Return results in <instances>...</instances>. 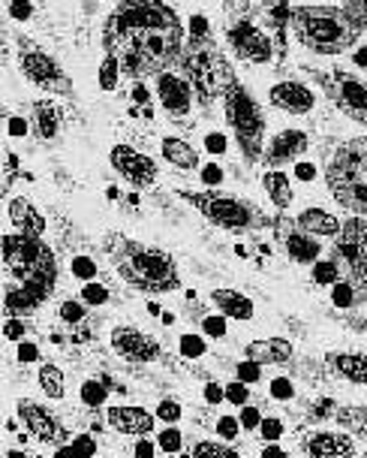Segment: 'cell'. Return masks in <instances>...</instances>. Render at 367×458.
<instances>
[{"label": "cell", "instance_id": "cell-1", "mask_svg": "<svg viewBox=\"0 0 367 458\" xmlns=\"http://www.w3.org/2000/svg\"><path fill=\"white\" fill-rule=\"evenodd\" d=\"M103 48L121 64L124 76H154L181 55V19L166 0H121L105 19Z\"/></svg>", "mask_w": 367, "mask_h": 458}, {"label": "cell", "instance_id": "cell-2", "mask_svg": "<svg viewBox=\"0 0 367 458\" xmlns=\"http://www.w3.org/2000/svg\"><path fill=\"white\" fill-rule=\"evenodd\" d=\"M4 266L6 317H28L52 299L54 284H58V259H54L52 248L43 242V235H4Z\"/></svg>", "mask_w": 367, "mask_h": 458}, {"label": "cell", "instance_id": "cell-3", "mask_svg": "<svg viewBox=\"0 0 367 458\" xmlns=\"http://www.w3.org/2000/svg\"><path fill=\"white\" fill-rule=\"evenodd\" d=\"M105 253H109L112 263H115V272L124 277L129 286H136L138 293L163 296V293H175L178 286H181L178 266L166 250L133 242V239H127V235H109V239H105Z\"/></svg>", "mask_w": 367, "mask_h": 458}, {"label": "cell", "instance_id": "cell-4", "mask_svg": "<svg viewBox=\"0 0 367 458\" xmlns=\"http://www.w3.org/2000/svg\"><path fill=\"white\" fill-rule=\"evenodd\" d=\"M289 24L298 43L316 55H344L362 37L353 15L338 6H296L289 10Z\"/></svg>", "mask_w": 367, "mask_h": 458}, {"label": "cell", "instance_id": "cell-5", "mask_svg": "<svg viewBox=\"0 0 367 458\" xmlns=\"http://www.w3.org/2000/svg\"><path fill=\"white\" fill-rule=\"evenodd\" d=\"M325 184L340 208L367 215V136L338 145L325 166Z\"/></svg>", "mask_w": 367, "mask_h": 458}, {"label": "cell", "instance_id": "cell-6", "mask_svg": "<svg viewBox=\"0 0 367 458\" xmlns=\"http://www.w3.org/2000/svg\"><path fill=\"white\" fill-rule=\"evenodd\" d=\"M184 202L199 211L208 224L220 229H229V233H250V229L265 226L268 220L253 202L241 199V196L223 193V191H178Z\"/></svg>", "mask_w": 367, "mask_h": 458}, {"label": "cell", "instance_id": "cell-7", "mask_svg": "<svg viewBox=\"0 0 367 458\" xmlns=\"http://www.w3.org/2000/svg\"><path fill=\"white\" fill-rule=\"evenodd\" d=\"M181 67L187 81L193 85L196 97L202 103H211L214 97H223L226 88L235 81L232 67L226 64V57L217 52V46L211 39H193L190 46L184 48Z\"/></svg>", "mask_w": 367, "mask_h": 458}, {"label": "cell", "instance_id": "cell-8", "mask_svg": "<svg viewBox=\"0 0 367 458\" xmlns=\"http://www.w3.org/2000/svg\"><path fill=\"white\" fill-rule=\"evenodd\" d=\"M223 109L226 121H229L235 139H238V148L250 163L263 157V139H265V118L259 103L247 94V88L238 85V79L232 81L223 91Z\"/></svg>", "mask_w": 367, "mask_h": 458}, {"label": "cell", "instance_id": "cell-9", "mask_svg": "<svg viewBox=\"0 0 367 458\" xmlns=\"http://www.w3.org/2000/svg\"><path fill=\"white\" fill-rule=\"evenodd\" d=\"M331 259L340 268V281L349 284L355 301L367 299V224L362 217H349L334 235Z\"/></svg>", "mask_w": 367, "mask_h": 458}, {"label": "cell", "instance_id": "cell-10", "mask_svg": "<svg viewBox=\"0 0 367 458\" xmlns=\"http://www.w3.org/2000/svg\"><path fill=\"white\" fill-rule=\"evenodd\" d=\"M15 43H19V67L24 72V79L34 81L37 88H43V91H48V94H58V97L72 94L70 76L61 70V64L54 61L52 55L43 52L34 39H28L24 34L15 37Z\"/></svg>", "mask_w": 367, "mask_h": 458}, {"label": "cell", "instance_id": "cell-11", "mask_svg": "<svg viewBox=\"0 0 367 458\" xmlns=\"http://www.w3.org/2000/svg\"><path fill=\"white\" fill-rule=\"evenodd\" d=\"M313 79L320 81L325 97L338 106L346 118L367 127V81L346 70H313Z\"/></svg>", "mask_w": 367, "mask_h": 458}, {"label": "cell", "instance_id": "cell-12", "mask_svg": "<svg viewBox=\"0 0 367 458\" xmlns=\"http://www.w3.org/2000/svg\"><path fill=\"white\" fill-rule=\"evenodd\" d=\"M112 350H115L121 359L136 362V365L157 362L163 353L160 341L145 335L142 329H136V326H118V329L112 332Z\"/></svg>", "mask_w": 367, "mask_h": 458}, {"label": "cell", "instance_id": "cell-13", "mask_svg": "<svg viewBox=\"0 0 367 458\" xmlns=\"http://www.w3.org/2000/svg\"><path fill=\"white\" fill-rule=\"evenodd\" d=\"M274 233H277V242H280L283 253H287L292 263L310 266V263H316V259H320L322 244L316 242V235L304 233V229H301L298 224H292V220L280 217V220H274Z\"/></svg>", "mask_w": 367, "mask_h": 458}, {"label": "cell", "instance_id": "cell-14", "mask_svg": "<svg viewBox=\"0 0 367 458\" xmlns=\"http://www.w3.org/2000/svg\"><path fill=\"white\" fill-rule=\"evenodd\" d=\"M109 160H112V166L121 172V178L138 187V191H145V187H151L157 182V163H154L148 154L129 148V145H115Z\"/></svg>", "mask_w": 367, "mask_h": 458}, {"label": "cell", "instance_id": "cell-15", "mask_svg": "<svg viewBox=\"0 0 367 458\" xmlns=\"http://www.w3.org/2000/svg\"><path fill=\"white\" fill-rule=\"evenodd\" d=\"M226 37H229L232 52L238 55L241 61H250V64L271 61V52H274L271 39H268L253 21H235V24H229Z\"/></svg>", "mask_w": 367, "mask_h": 458}, {"label": "cell", "instance_id": "cell-16", "mask_svg": "<svg viewBox=\"0 0 367 458\" xmlns=\"http://www.w3.org/2000/svg\"><path fill=\"white\" fill-rule=\"evenodd\" d=\"M19 420L24 422V428H28L39 444L61 446L63 440H67V431L61 428V422L54 420L43 404H37V401H30V398L19 401Z\"/></svg>", "mask_w": 367, "mask_h": 458}, {"label": "cell", "instance_id": "cell-17", "mask_svg": "<svg viewBox=\"0 0 367 458\" xmlns=\"http://www.w3.org/2000/svg\"><path fill=\"white\" fill-rule=\"evenodd\" d=\"M157 97L166 114L175 118L178 124H181L193 109V85L178 76V72H157Z\"/></svg>", "mask_w": 367, "mask_h": 458}, {"label": "cell", "instance_id": "cell-18", "mask_svg": "<svg viewBox=\"0 0 367 458\" xmlns=\"http://www.w3.org/2000/svg\"><path fill=\"white\" fill-rule=\"evenodd\" d=\"M307 142L310 139H307V133H301V130H283V133H277L263 154L265 166L277 169V166H287V163L298 160L301 154L307 151Z\"/></svg>", "mask_w": 367, "mask_h": 458}, {"label": "cell", "instance_id": "cell-19", "mask_svg": "<svg viewBox=\"0 0 367 458\" xmlns=\"http://www.w3.org/2000/svg\"><path fill=\"white\" fill-rule=\"evenodd\" d=\"M112 428L118 435H129V437H142V435H151L154 431V413H148L145 407H112L105 413Z\"/></svg>", "mask_w": 367, "mask_h": 458}, {"label": "cell", "instance_id": "cell-20", "mask_svg": "<svg viewBox=\"0 0 367 458\" xmlns=\"http://www.w3.org/2000/svg\"><path fill=\"white\" fill-rule=\"evenodd\" d=\"M301 449L316 458H334V455H353L355 444L349 435H338V431H310L301 440Z\"/></svg>", "mask_w": 367, "mask_h": 458}, {"label": "cell", "instance_id": "cell-21", "mask_svg": "<svg viewBox=\"0 0 367 458\" xmlns=\"http://www.w3.org/2000/svg\"><path fill=\"white\" fill-rule=\"evenodd\" d=\"M271 103L277 106V109L289 112V114H307L310 109H313L316 97L310 88L298 85V81H280V85L271 88Z\"/></svg>", "mask_w": 367, "mask_h": 458}, {"label": "cell", "instance_id": "cell-22", "mask_svg": "<svg viewBox=\"0 0 367 458\" xmlns=\"http://www.w3.org/2000/svg\"><path fill=\"white\" fill-rule=\"evenodd\" d=\"M292 344L287 338H259L244 347V356L256 365H287L292 359Z\"/></svg>", "mask_w": 367, "mask_h": 458}, {"label": "cell", "instance_id": "cell-23", "mask_svg": "<svg viewBox=\"0 0 367 458\" xmlns=\"http://www.w3.org/2000/svg\"><path fill=\"white\" fill-rule=\"evenodd\" d=\"M325 365L334 377L355 383V386H367V356L364 353H329Z\"/></svg>", "mask_w": 367, "mask_h": 458}, {"label": "cell", "instance_id": "cell-24", "mask_svg": "<svg viewBox=\"0 0 367 458\" xmlns=\"http://www.w3.org/2000/svg\"><path fill=\"white\" fill-rule=\"evenodd\" d=\"M10 220H13V226H15V233H28V235H43V229H46V220L43 215L30 206L24 196H19V199H13L10 202Z\"/></svg>", "mask_w": 367, "mask_h": 458}, {"label": "cell", "instance_id": "cell-25", "mask_svg": "<svg viewBox=\"0 0 367 458\" xmlns=\"http://www.w3.org/2000/svg\"><path fill=\"white\" fill-rule=\"evenodd\" d=\"M211 301L217 305L220 314L232 317V320H250L253 317V301L241 296L238 290H211Z\"/></svg>", "mask_w": 367, "mask_h": 458}, {"label": "cell", "instance_id": "cell-26", "mask_svg": "<svg viewBox=\"0 0 367 458\" xmlns=\"http://www.w3.org/2000/svg\"><path fill=\"white\" fill-rule=\"evenodd\" d=\"M61 130V109L54 103L48 100H39L34 103V133L37 139H43V142H48V139H54Z\"/></svg>", "mask_w": 367, "mask_h": 458}, {"label": "cell", "instance_id": "cell-27", "mask_svg": "<svg viewBox=\"0 0 367 458\" xmlns=\"http://www.w3.org/2000/svg\"><path fill=\"white\" fill-rule=\"evenodd\" d=\"M163 157H166L172 166L190 172L199 166V154H196L193 145H187L184 139H175V136H166L163 139Z\"/></svg>", "mask_w": 367, "mask_h": 458}, {"label": "cell", "instance_id": "cell-28", "mask_svg": "<svg viewBox=\"0 0 367 458\" xmlns=\"http://www.w3.org/2000/svg\"><path fill=\"white\" fill-rule=\"evenodd\" d=\"M296 224L304 229V233H310V235H338L340 233L338 217H331L329 211H322V208L301 211V215L296 217Z\"/></svg>", "mask_w": 367, "mask_h": 458}, {"label": "cell", "instance_id": "cell-29", "mask_svg": "<svg viewBox=\"0 0 367 458\" xmlns=\"http://www.w3.org/2000/svg\"><path fill=\"white\" fill-rule=\"evenodd\" d=\"M263 187H265L268 199H271L280 211L292 206V184H289V178L283 175V172H277V169L265 172V175H263Z\"/></svg>", "mask_w": 367, "mask_h": 458}, {"label": "cell", "instance_id": "cell-30", "mask_svg": "<svg viewBox=\"0 0 367 458\" xmlns=\"http://www.w3.org/2000/svg\"><path fill=\"white\" fill-rule=\"evenodd\" d=\"M334 416H338V422L344 425V428L367 440V407H340Z\"/></svg>", "mask_w": 367, "mask_h": 458}, {"label": "cell", "instance_id": "cell-31", "mask_svg": "<svg viewBox=\"0 0 367 458\" xmlns=\"http://www.w3.org/2000/svg\"><path fill=\"white\" fill-rule=\"evenodd\" d=\"M39 386L48 398H63V371L58 365H43L39 368Z\"/></svg>", "mask_w": 367, "mask_h": 458}, {"label": "cell", "instance_id": "cell-32", "mask_svg": "<svg viewBox=\"0 0 367 458\" xmlns=\"http://www.w3.org/2000/svg\"><path fill=\"white\" fill-rule=\"evenodd\" d=\"M190 453L193 455H226V458H235V455H238V449L229 446V444H220V440H199V444H193Z\"/></svg>", "mask_w": 367, "mask_h": 458}, {"label": "cell", "instance_id": "cell-33", "mask_svg": "<svg viewBox=\"0 0 367 458\" xmlns=\"http://www.w3.org/2000/svg\"><path fill=\"white\" fill-rule=\"evenodd\" d=\"M105 395H109V389L103 386V383H96V380H88L85 386H81V401H85L88 407H100Z\"/></svg>", "mask_w": 367, "mask_h": 458}, {"label": "cell", "instance_id": "cell-34", "mask_svg": "<svg viewBox=\"0 0 367 458\" xmlns=\"http://www.w3.org/2000/svg\"><path fill=\"white\" fill-rule=\"evenodd\" d=\"M313 281H316V284H338V281H340V268L334 266V259H329V263H320V266H316Z\"/></svg>", "mask_w": 367, "mask_h": 458}, {"label": "cell", "instance_id": "cell-35", "mask_svg": "<svg viewBox=\"0 0 367 458\" xmlns=\"http://www.w3.org/2000/svg\"><path fill=\"white\" fill-rule=\"evenodd\" d=\"M344 10L353 15V21L358 28H367V0H344Z\"/></svg>", "mask_w": 367, "mask_h": 458}, {"label": "cell", "instance_id": "cell-36", "mask_svg": "<svg viewBox=\"0 0 367 458\" xmlns=\"http://www.w3.org/2000/svg\"><path fill=\"white\" fill-rule=\"evenodd\" d=\"M85 305H79V301H63L61 305V320L63 323H81L85 320Z\"/></svg>", "mask_w": 367, "mask_h": 458}, {"label": "cell", "instance_id": "cell-37", "mask_svg": "<svg viewBox=\"0 0 367 458\" xmlns=\"http://www.w3.org/2000/svg\"><path fill=\"white\" fill-rule=\"evenodd\" d=\"M160 449H166V453H178L181 449V431L178 428H166L160 435Z\"/></svg>", "mask_w": 367, "mask_h": 458}, {"label": "cell", "instance_id": "cell-38", "mask_svg": "<svg viewBox=\"0 0 367 458\" xmlns=\"http://www.w3.org/2000/svg\"><path fill=\"white\" fill-rule=\"evenodd\" d=\"M81 296H85V301H91V305L109 301V293H105V286H100V284H88L85 290H81Z\"/></svg>", "mask_w": 367, "mask_h": 458}, {"label": "cell", "instance_id": "cell-39", "mask_svg": "<svg viewBox=\"0 0 367 458\" xmlns=\"http://www.w3.org/2000/svg\"><path fill=\"white\" fill-rule=\"evenodd\" d=\"M157 413H160V420L178 422L181 420V404H178V401H163V404L157 407Z\"/></svg>", "mask_w": 367, "mask_h": 458}, {"label": "cell", "instance_id": "cell-40", "mask_svg": "<svg viewBox=\"0 0 367 458\" xmlns=\"http://www.w3.org/2000/svg\"><path fill=\"white\" fill-rule=\"evenodd\" d=\"M217 435H220V437H226V440H235V437H238V422H235L232 416H220Z\"/></svg>", "mask_w": 367, "mask_h": 458}, {"label": "cell", "instance_id": "cell-41", "mask_svg": "<svg viewBox=\"0 0 367 458\" xmlns=\"http://www.w3.org/2000/svg\"><path fill=\"white\" fill-rule=\"evenodd\" d=\"M226 398H229L232 404H247L250 389L244 386V383H229V386H226Z\"/></svg>", "mask_w": 367, "mask_h": 458}, {"label": "cell", "instance_id": "cell-42", "mask_svg": "<svg viewBox=\"0 0 367 458\" xmlns=\"http://www.w3.org/2000/svg\"><path fill=\"white\" fill-rule=\"evenodd\" d=\"M118 70H121V64L115 61V57H105V67H103V88H115Z\"/></svg>", "mask_w": 367, "mask_h": 458}, {"label": "cell", "instance_id": "cell-43", "mask_svg": "<svg viewBox=\"0 0 367 458\" xmlns=\"http://www.w3.org/2000/svg\"><path fill=\"white\" fill-rule=\"evenodd\" d=\"M283 435V422L280 420H263V437L265 440H277Z\"/></svg>", "mask_w": 367, "mask_h": 458}, {"label": "cell", "instance_id": "cell-44", "mask_svg": "<svg viewBox=\"0 0 367 458\" xmlns=\"http://www.w3.org/2000/svg\"><path fill=\"white\" fill-rule=\"evenodd\" d=\"M4 332H6V338H10V341H19L21 335L28 332V329H24V323H19V320H15V317H6Z\"/></svg>", "mask_w": 367, "mask_h": 458}, {"label": "cell", "instance_id": "cell-45", "mask_svg": "<svg viewBox=\"0 0 367 458\" xmlns=\"http://www.w3.org/2000/svg\"><path fill=\"white\" fill-rule=\"evenodd\" d=\"M271 395H274V398H292V395H296V389H292V383H289V380H280V377H277V380L271 383Z\"/></svg>", "mask_w": 367, "mask_h": 458}, {"label": "cell", "instance_id": "cell-46", "mask_svg": "<svg viewBox=\"0 0 367 458\" xmlns=\"http://www.w3.org/2000/svg\"><path fill=\"white\" fill-rule=\"evenodd\" d=\"M181 350L187 356H199L202 350H205V344H202L199 338H196V335H187V338L181 341Z\"/></svg>", "mask_w": 367, "mask_h": 458}, {"label": "cell", "instance_id": "cell-47", "mask_svg": "<svg viewBox=\"0 0 367 458\" xmlns=\"http://www.w3.org/2000/svg\"><path fill=\"white\" fill-rule=\"evenodd\" d=\"M72 272L81 275V277H91V275L96 272V268H94L91 259H76V266H72Z\"/></svg>", "mask_w": 367, "mask_h": 458}, {"label": "cell", "instance_id": "cell-48", "mask_svg": "<svg viewBox=\"0 0 367 458\" xmlns=\"http://www.w3.org/2000/svg\"><path fill=\"white\" fill-rule=\"evenodd\" d=\"M244 425H247V428H256V425H263V416H259V411H253V407H244Z\"/></svg>", "mask_w": 367, "mask_h": 458}, {"label": "cell", "instance_id": "cell-49", "mask_svg": "<svg viewBox=\"0 0 367 458\" xmlns=\"http://www.w3.org/2000/svg\"><path fill=\"white\" fill-rule=\"evenodd\" d=\"M70 449H79V453H96V444L91 437H79Z\"/></svg>", "mask_w": 367, "mask_h": 458}, {"label": "cell", "instance_id": "cell-50", "mask_svg": "<svg viewBox=\"0 0 367 458\" xmlns=\"http://www.w3.org/2000/svg\"><path fill=\"white\" fill-rule=\"evenodd\" d=\"M238 374H241L244 380H256V377H259V365H256V362L241 365V368H238Z\"/></svg>", "mask_w": 367, "mask_h": 458}, {"label": "cell", "instance_id": "cell-51", "mask_svg": "<svg viewBox=\"0 0 367 458\" xmlns=\"http://www.w3.org/2000/svg\"><path fill=\"white\" fill-rule=\"evenodd\" d=\"M205 329H208L211 335H217V338L226 332V329H223V323H220V320H205Z\"/></svg>", "mask_w": 367, "mask_h": 458}, {"label": "cell", "instance_id": "cell-52", "mask_svg": "<svg viewBox=\"0 0 367 458\" xmlns=\"http://www.w3.org/2000/svg\"><path fill=\"white\" fill-rule=\"evenodd\" d=\"M223 395H226V392H220L217 386H208V389H205V398H208V401H223Z\"/></svg>", "mask_w": 367, "mask_h": 458}, {"label": "cell", "instance_id": "cell-53", "mask_svg": "<svg viewBox=\"0 0 367 458\" xmlns=\"http://www.w3.org/2000/svg\"><path fill=\"white\" fill-rule=\"evenodd\" d=\"M10 121H13V124H10V133H21V130H24L21 121H19V118H10Z\"/></svg>", "mask_w": 367, "mask_h": 458}, {"label": "cell", "instance_id": "cell-54", "mask_svg": "<svg viewBox=\"0 0 367 458\" xmlns=\"http://www.w3.org/2000/svg\"><path fill=\"white\" fill-rule=\"evenodd\" d=\"M136 453H138V455H151V453H154V446H148V444H138V446H136Z\"/></svg>", "mask_w": 367, "mask_h": 458}, {"label": "cell", "instance_id": "cell-55", "mask_svg": "<svg viewBox=\"0 0 367 458\" xmlns=\"http://www.w3.org/2000/svg\"><path fill=\"white\" fill-rule=\"evenodd\" d=\"M265 455H283L280 446H265Z\"/></svg>", "mask_w": 367, "mask_h": 458}]
</instances>
